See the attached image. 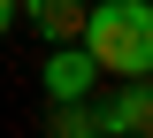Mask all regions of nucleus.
I'll return each instance as SVG.
<instances>
[{
    "label": "nucleus",
    "mask_w": 153,
    "mask_h": 138,
    "mask_svg": "<svg viewBox=\"0 0 153 138\" xmlns=\"http://www.w3.org/2000/svg\"><path fill=\"white\" fill-rule=\"evenodd\" d=\"M76 46L100 61V77H146L153 69V8L146 0H84Z\"/></svg>",
    "instance_id": "nucleus-1"
},
{
    "label": "nucleus",
    "mask_w": 153,
    "mask_h": 138,
    "mask_svg": "<svg viewBox=\"0 0 153 138\" xmlns=\"http://www.w3.org/2000/svg\"><path fill=\"white\" fill-rule=\"evenodd\" d=\"M38 84H46V107H84V100L100 92V61L84 54L76 39H61V46H46V69H38Z\"/></svg>",
    "instance_id": "nucleus-2"
},
{
    "label": "nucleus",
    "mask_w": 153,
    "mask_h": 138,
    "mask_svg": "<svg viewBox=\"0 0 153 138\" xmlns=\"http://www.w3.org/2000/svg\"><path fill=\"white\" fill-rule=\"evenodd\" d=\"M84 115H92L107 138H146V123H153V92H146V77H123L107 100H100V92L84 100Z\"/></svg>",
    "instance_id": "nucleus-3"
},
{
    "label": "nucleus",
    "mask_w": 153,
    "mask_h": 138,
    "mask_svg": "<svg viewBox=\"0 0 153 138\" xmlns=\"http://www.w3.org/2000/svg\"><path fill=\"white\" fill-rule=\"evenodd\" d=\"M16 16L31 23L46 46H61V39H76V23H84V0H16Z\"/></svg>",
    "instance_id": "nucleus-4"
},
{
    "label": "nucleus",
    "mask_w": 153,
    "mask_h": 138,
    "mask_svg": "<svg viewBox=\"0 0 153 138\" xmlns=\"http://www.w3.org/2000/svg\"><path fill=\"white\" fill-rule=\"evenodd\" d=\"M54 138H107V131H100L84 107H54Z\"/></svg>",
    "instance_id": "nucleus-5"
},
{
    "label": "nucleus",
    "mask_w": 153,
    "mask_h": 138,
    "mask_svg": "<svg viewBox=\"0 0 153 138\" xmlns=\"http://www.w3.org/2000/svg\"><path fill=\"white\" fill-rule=\"evenodd\" d=\"M8 31H16V0H0V39H8Z\"/></svg>",
    "instance_id": "nucleus-6"
}]
</instances>
